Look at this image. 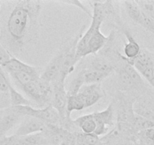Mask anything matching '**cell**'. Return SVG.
<instances>
[{
	"label": "cell",
	"instance_id": "15",
	"mask_svg": "<svg viewBox=\"0 0 154 145\" xmlns=\"http://www.w3.org/2000/svg\"><path fill=\"white\" fill-rule=\"evenodd\" d=\"M16 135V134H15ZM16 145H49L48 139L43 132L29 135H17Z\"/></svg>",
	"mask_w": 154,
	"mask_h": 145
},
{
	"label": "cell",
	"instance_id": "7",
	"mask_svg": "<svg viewBox=\"0 0 154 145\" xmlns=\"http://www.w3.org/2000/svg\"><path fill=\"white\" fill-rule=\"evenodd\" d=\"M23 117L17 113L13 107L0 110V139L7 136L14 127L19 125Z\"/></svg>",
	"mask_w": 154,
	"mask_h": 145
},
{
	"label": "cell",
	"instance_id": "27",
	"mask_svg": "<svg viewBox=\"0 0 154 145\" xmlns=\"http://www.w3.org/2000/svg\"><path fill=\"white\" fill-rule=\"evenodd\" d=\"M11 82L6 75V72L0 66V93H8Z\"/></svg>",
	"mask_w": 154,
	"mask_h": 145
},
{
	"label": "cell",
	"instance_id": "24",
	"mask_svg": "<svg viewBox=\"0 0 154 145\" xmlns=\"http://www.w3.org/2000/svg\"><path fill=\"white\" fill-rule=\"evenodd\" d=\"M100 138L95 134H86L78 131L76 134V145H95Z\"/></svg>",
	"mask_w": 154,
	"mask_h": 145
},
{
	"label": "cell",
	"instance_id": "30",
	"mask_svg": "<svg viewBox=\"0 0 154 145\" xmlns=\"http://www.w3.org/2000/svg\"><path fill=\"white\" fill-rule=\"evenodd\" d=\"M95 145H107V144H105V143H103V142L102 141H99V142H98L97 143H96V144H95Z\"/></svg>",
	"mask_w": 154,
	"mask_h": 145
},
{
	"label": "cell",
	"instance_id": "2",
	"mask_svg": "<svg viewBox=\"0 0 154 145\" xmlns=\"http://www.w3.org/2000/svg\"><path fill=\"white\" fill-rule=\"evenodd\" d=\"M93 11L92 21L88 30L83 33L76 47V57L78 60L90 54H96L107 45L111 36H106L101 31V26L105 20L115 13L111 1L92 2Z\"/></svg>",
	"mask_w": 154,
	"mask_h": 145
},
{
	"label": "cell",
	"instance_id": "28",
	"mask_svg": "<svg viewBox=\"0 0 154 145\" xmlns=\"http://www.w3.org/2000/svg\"><path fill=\"white\" fill-rule=\"evenodd\" d=\"M13 57V56L8 51V50L3 46L0 42V66H3Z\"/></svg>",
	"mask_w": 154,
	"mask_h": 145
},
{
	"label": "cell",
	"instance_id": "22",
	"mask_svg": "<svg viewBox=\"0 0 154 145\" xmlns=\"http://www.w3.org/2000/svg\"><path fill=\"white\" fill-rule=\"evenodd\" d=\"M67 111L69 114L73 111H80L85 109V104L84 99L79 94L68 97L67 100Z\"/></svg>",
	"mask_w": 154,
	"mask_h": 145
},
{
	"label": "cell",
	"instance_id": "19",
	"mask_svg": "<svg viewBox=\"0 0 154 145\" xmlns=\"http://www.w3.org/2000/svg\"><path fill=\"white\" fill-rule=\"evenodd\" d=\"M132 125L134 131L137 134H138L139 132L144 131L146 129L154 128V122L135 113V116H134L133 120H132Z\"/></svg>",
	"mask_w": 154,
	"mask_h": 145
},
{
	"label": "cell",
	"instance_id": "29",
	"mask_svg": "<svg viewBox=\"0 0 154 145\" xmlns=\"http://www.w3.org/2000/svg\"><path fill=\"white\" fill-rule=\"evenodd\" d=\"M61 2L64 3V4H69V5H72L75 6V7L79 8L80 9L83 11L84 12H85L87 15L92 18V13L90 12V11L83 4L82 2H81L80 1H77V0H69V1H62Z\"/></svg>",
	"mask_w": 154,
	"mask_h": 145
},
{
	"label": "cell",
	"instance_id": "21",
	"mask_svg": "<svg viewBox=\"0 0 154 145\" xmlns=\"http://www.w3.org/2000/svg\"><path fill=\"white\" fill-rule=\"evenodd\" d=\"M117 72H118L117 73H118L119 83H120V86H121L122 89L123 91H130L134 90V89H138L136 85L134 83L132 79L130 78V76L128 75L126 70L123 69V66H120Z\"/></svg>",
	"mask_w": 154,
	"mask_h": 145
},
{
	"label": "cell",
	"instance_id": "1",
	"mask_svg": "<svg viewBox=\"0 0 154 145\" xmlns=\"http://www.w3.org/2000/svg\"><path fill=\"white\" fill-rule=\"evenodd\" d=\"M41 10L37 0L0 1V42L13 57L37 43Z\"/></svg>",
	"mask_w": 154,
	"mask_h": 145
},
{
	"label": "cell",
	"instance_id": "25",
	"mask_svg": "<svg viewBox=\"0 0 154 145\" xmlns=\"http://www.w3.org/2000/svg\"><path fill=\"white\" fill-rule=\"evenodd\" d=\"M137 71L139 72L140 75L143 78L145 79L148 82L149 84L154 89V63H152L151 65H149V66L140 68V69H137Z\"/></svg>",
	"mask_w": 154,
	"mask_h": 145
},
{
	"label": "cell",
	"instance_id": "14",
	"mask_svg": "<svg viewBox=\"0 0 154 145\" xmlns=\"http://www.w3.org/2000/svg\"><path fill=\"white\" fill-rule=\"evenodd\" d=\"M75 125L81 131L86 134H94L96 128V123L93 113L86 114L73 119Z\"/></svg>",
	"mask_w": 154,
	"mask_h": 145
},
{
	"label": "cell",
	"instance_id": "10",
	"mask_svg": "<svg viewBox=\"0 0 154 145\" xmlns=\"http://www.w3.org/2000/svg\"><path fill=\"white\" fill-rule=\"evenodd\" d=\"M83 98L85 107H92L105 96V92L101 84L84 85L78 92Z\"/></svg>",
	"mask_w": 154,
	"mask_h": 145
},
{
	"label": "cell",
	"instance_id": "17",
	"mask_svg": "<svg viewBox=\"0 0 154 145\" xmlns=\"http://www.w3.org/2000/svg\"><path fill=\"white\" fill-rule=\"evenodd\" d=\"M82 69L84 72V85L100 84L103 80L109 76V75L108 74L92 70V69H87V68H84Z\"/></svg>",
	"mask_w": 154,
	"mask_h": 145
},
{
	"label": "cell",
	"instance_id": "6",
	"mask_svg": "<svg viewBox=\"0 0 154 145\" xmlns=\"http://www.w3.org/2000/svg\"><path fill=\"white\" fill-rule=\"evenodd\" d=\"M93 115L96 123L94 134L98 137L108 134L109 128L114 125V104H110L106 109L102 111L94 112Z\"/></svg>",
	"mask_w": 154,
	"mask_h": 145
},
{
	"label": "cell",
	"instance_id": "5",
	"mask_svg": "<svg viewBox=\"0 0 154 145\" xmlns=\"http://www.w3.org/2000/svg\"><path fill=\"white\" fill-rule=\"evenodd\" d=\"M68 48H69V42L67 40L60 47L59 51L56 53L55 55L51 58L49 63L45 66L41 74V79L50 83H52L57 79L61 69L65 56L67 52Z\"/></svg>",
	"mask_w": 154,
	"mask_h": 145
},
{
	"label": "cell",
	"instance_id": "12",
	"mask_svg": "<svg viewBox=\"0 0 154 145\" xmlns=\"http://www.w3.org/2000/svg\"><path fill=\"white\" fill-rule=\"evenodd\" d=\"M123 33L126 36L128 42L124 45V54H121L120 53H118V54L124 60H132L139 54L141 48L129 30H126V28L123 29Z\"/></svg>",
	"mask_w": 154,
	"mask_h": 145
},
{
	"label": "cell",
	"instance_id": "9",
	"mask_svg": "<svg viewBox=\"0 0 154 145\" xmlns=\"http://www.w3.org/2000/svg\"><path fill=\"white\" fill-rule=\"evenodd\" d=\"M135 102V98H129L126 95L118 98L117 111V122L118 123L132 124L135 116L133 109Z\"/></svg>",
	"mask_w": 154,
	"mask_h": 145
},
{
	"label": "cell",
	"instance_id": "23",
	"mask_svg": "<svg viewBox=\"0 0 154 145\" xmlns=\"http://www.w3.org/2000/svg\"><path fill=\"white\" fill-rule=\"evenodd\" d=\"M84 85V72H83V69H81L78 72V74L74 77L73 79L71 81L70 84H69V89L67 90L68 97L78 94L81 88Z\"/></svg>",
	"mask_w": 154,
	"mask_h": 145
},
{
	"label": "cell",
	"instance_id": "11",
	"mask_svg": "<svg viewBox=\"0 0 154 145\" xmlns=\"http://www.w3.org/2000/svg\"><path fill=\"white\" fill-rule=\"evenodd\" d=\"M86 68L110 76L114 70H116L117 66L105 56L96 55L90 60L88 67Z\"/></svg>",
	"mask_w": 154,
	"mask_h": 145
},
{
	"label": "cell",
	"instance_id": "13",
	"mask_svg": "<svg viewBox=\"0 0 154 145\" xmlns=\"http://www.w3.org/2000/svg\"><path fill=\"white\" fill-rule=\"evenodd\" d=\"M3 69L8 74L11 72H22V71L33 74H39V75L42 74V72L38 67L27 64L14 57H11V59L3 66Z\"/></svg>",
	"mask_w": 154,
	"mask_h": 145
},
{
	"label": "cell",
	"instance_id": "4",
	"mask_svg": "<svg viewBox=\"0 0 154 145\" xmlns=\"http://www.w3.org/2000/svg\"><path fill=\"white\" fill-rule=\"evenodd\" d=\"M15 111L23 116H32L47 124L57 125L60 124V115L52 106H48L44 108L36 109L31 106H17L13 107Z\"/></svg>",
	"mask_w": 154,
	"mask_h": 145
},
{
	"label": "cell",
	"instance_id": "8",
	"mask_svg": "<svg viewBox=\"0 0 154 145\" xmlns=\"http://www.w3.org/2000/svg\"><path fill=\"white\" fill-rule=\"evenodd\" d=\"M48 124L32 116H24L17 125V128L14 134L17 136L29 135L42 132L45 131Z\"/></svg>",
	"mask_w": 154,
	"mask_h": 145
},
{
	"label": "cell",
	"instance_id": "16",
	"mask_svg": "<svg viewBox=\"0 0 154 145\" xmlns=\"http://www.w3.org/2000/svg\"><path fill=\"white\" fill-rule=\"evenodd\" d=\"M8 95L11 107H17V106H31V107H32L31 101L26 98L20 92H18L11 85V84H10V85H9Z\"/></svg>",
	"mask_w": 154,
	"mask_h": 145
},
{
	"label": "cell",
	"instance_id": "3",
	"mask_svg": "<svg viewBox=\"0 0 154 145\" xmlns=\"http://www.w3.org/2000/svg\"><path fill=\"white\" fill-rule=\"evenodd\" d=\"M21 88L26 95L38 105L45 107L51 105L53 95L51 83L39 78Z\"/></svg>",
	"mask_w": 154,
	"mask_h": 145
},
{
	"label": "cell",
	"instance_id": "18",
	"mask_svg": "<svg viewBox=\"0 0 154 145\" xmlns=\"http://www.w3.org/2000/svg\"><path fill=\"white\" fill-rule=\"evenodd\" d=\"M9 75L21 87L34 81V80L38 79L41 76V75H39V74H33L28 72H23V71L11 72V73H9Z\"/></svg>",
	"mask_w": 154,
	"mask_h": 145
},
{
	"label": "cell",
	"instance_id": "26",
	"mask_svg": "<svg viewBox=\"0 0 154 145\" xmlns=\"http://www.w3.org/2000/svg\"><path fill=\"white\" fill-rule=\"evenodd\" d=\"M144 13L154 20V1L153 0H140L135 1Z\"/></svg>",
	"mask_w": 154,
	"mask_h": 145
},
{
	"label": "cell",
	"instance_id": "20",
	"mask_svg": "<svg viewBox=\"0 0 154 145\" xmlns=\"http://www.w3.org/2000/svg\"><path fill=\"white\" fill-rule=\"evenodd\" d=\"M123 3H124L126 13L131 18V20L136 24H138L143 14L142 10L137 5L135 1H125L123 2Z\"/></svg>",
	"mask_w": 154,
	"mask_h": 145
}]
</instances>
